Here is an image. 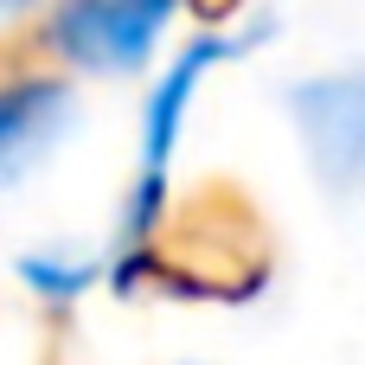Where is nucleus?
I'll list each match as a JSON object with an SVG mask.
<instances>
[{
  "instance_id": "f257e3e1",
  "label": "nucleus",
  "mask_w": 365,
  "mask_h": 365,
  "mask_svg": "<svg viewBox=\"0 0 365 365\" xmlns=\"http://www.w3.org/2000/svg\"><path fill=\"white\" fill-rule=\"evenodd\" d=\"M192 0H51L32 26V45L64 77H148Z\"/></svg>"
},
{
  "instance_id": "f03ea898",
  "label": "nucleus",
  "mask_w": 365,
  "mask_h": 365,
  "mask_svg": "<svg viewBox=\"0 0 365 365\" xmlns=\"http://www.w3.org/2000/svg\"><path fill=\"white\" fill-rule=\"evenodd\" d=\"M282 103H289V128L302 141L308 173L340 199L365 192V58L295 77Z\"/></svg>"
},
{
  "instance_id": "7ed1b4c3",
  "label": "nucleus",
  "mask_w": 365,
  "mask_h": 365,
  "mask_svg": "<svg viewBox=\"0 0 365 365\" xmlns=\"http://www.w3.org/2000/svg\"><path fill=\"white\" fill-rule=\"evenodd\" d=\"M77 128V77L58 64H19L0 77V192L26 186Z\"/></svg>"
},
{
  "instance_id": "20e7f679",
  "label": "nucleus",
  "mask_w": 365,
  "mask_h": 365,
  "mask_svg": "<svg viewBox=\"0 0 365 365\" xmlns=\"http://www.w3.org/2000/svg\"><path fill=\"white\" fill-rule=\"evenodd\" d=\"M13 276H19V289H26L38 308H77L90 289L109 282V257L51 244V250H19V257H13Z\"/></svg>"
},
{
  "instance_id": "39448f33",
  "label": "nucleus",
  "mask_w": 365,
  "mask_h": 365,
  "mask_svg": "<svg viewBox=\"0 0 365 365\" xmlns=\"http://www.w3.org/2000/svg\"><path fill=\"white\" fill-rule=\"evenodd\" d=\"M51 0H0V26H13V19H38Z\"/></svg>"
}]
</instances>
